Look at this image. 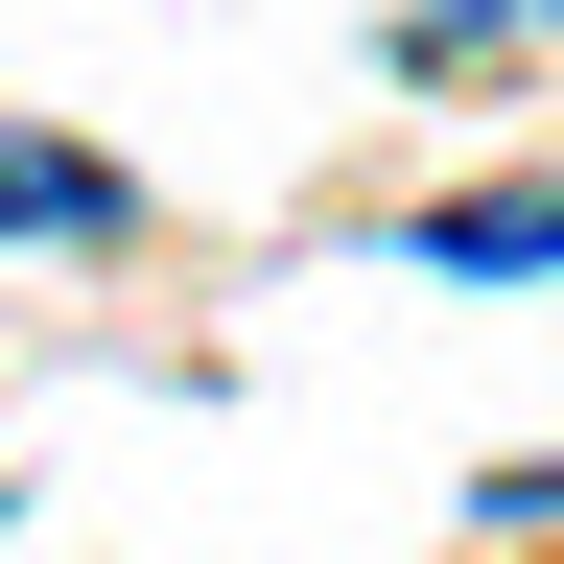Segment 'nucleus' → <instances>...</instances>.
I'll return each mask as SVG.
<instances>
[{"label": "nucleus", "mask_w": 564, "mask_h": 564, "mask_svg": "<svg viewBox=\"0 0 564 564\" xmlns=\"http://www.w3.org/2000/svg\"><path fill=\"white\" fill-rule=\"evenodd\" d=\"M423 259H447V282H518V259H564V188H447Z\"/></svg>", "instance_id": "1"}, {"label": "nucleus", "mask_w": 564, "mask_h": 564, "mask_svg": "<svg viewBox=\"0 0 564 564\" xmlns=\"http://www.w3.org/2000/svg\"><path fill=\"white\" fill-rule=\"evenodd\" d=\"M0 236H118V165H70V141H0Z\"/></svg>", "instance_id": "2"}]
</instances>
